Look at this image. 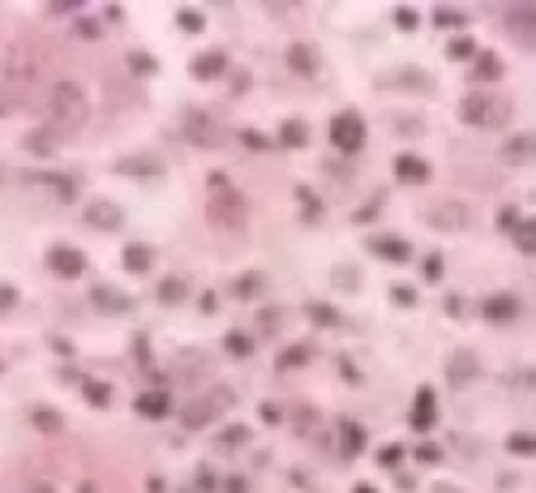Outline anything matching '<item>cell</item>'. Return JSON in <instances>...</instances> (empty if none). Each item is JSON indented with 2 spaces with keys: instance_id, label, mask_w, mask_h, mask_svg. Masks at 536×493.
<instances>
[{
  "instance_id": "484cf974",
  "label": "cell",
  "mask_w": 536,
  "mask_h": 493,
  "mask_svg": "<svg viewBox=\"0 0 536 493\" xmlns=\"http://www.w3.org/2000/svg\"><path fill=\"white\" fill-rule=\"evenodd\" d=\"M95 300H103V305H108V309H125V305H129V300H125V296H116V292H108V288H95Z\"/></svg>"
},
{
  "instance_id": "4fadbf2b",
  "label": "cell",
  "mask_w": 536,
  "mask_h": 493,
  "mask_svg": "<svg viewBox=\"0 0 536 493\" xmlns=\"http://www.w3.org/2000/svg\"><path fill=\"white\" fill-rule=\"evenodd\" d=\"M211 219L215 223H241V197H224V202H215Z\"/></svg>"
},
{
  "instance_id": "cb8c5ba5",
  "label": "cell",
  "mask_w": 536,
  "mask_h": 493,
  "mask_svg": "<svg viewBox=\"0 0 536 493\" xmlns=\"http://www.w3.org/2000/svg\"><path fill=\"white\" fill-rule=\"evenodd\" d=\"M120 167H125V172H147V181H150V176H159V172H163V167L155 164V159H125V164H120Z\"/></svg>"
},
{
  "instance_id": "52a82bcc",
  "label": "cell",
  "mask_w": 536,
  "mask_h": 493,
  "mask_svg": "<svg viewBox=\"0 0 536 493\" xmlns=\"http://www.w3.org/2000/svg\"><path fill=\"white\" fill-rule=\"evenodd\" d=\"M48 266L52 270H56V275H81V270H86V258H81L78 249H52L48 253Z\"/></svg>"
},
{
  "instance_id": "ee69618b",
  "label": "cell",
  "mask_w": 536,
  "mask_h": 493,
  "mask_svg": "<svg viewBox=\"0 0 536 493\" xmlns=\"http://www.w3.org/2000/svg\"><path fill=\"white\" fill-rule=\"evenodd\" d=\"M228 485V493H244V480H224Z\"/></svg>"
},
{
  "instance_id": "ffe728a7",
  "label": "cell",
  "mask_w": 536,
  "mask_h": 493,
  "mask_svg": "<svg viewBox=\"0 0 536 493\" xmlns=\"http://www.w3.org/2000/svg\"><path fill=\"white\" fill-rule=\"evenodd\" d=\"M536 155V137H515L506 142V159H532Z\"/></svg>"
},
{
  "instance_id": "bcb514c9",
  "label": "cell",
  "mask_w": 536,
  "mask_h": 493,
  "mask_svg": "<svg viewBox=\"0 0 536 493\" xmlns=\"http://www.w3.org/2000/svg\"><path fill=\"white\" fill-rule=\"evenodd\" d=\"M357 493H374V489H369V485H360V489Z\"/></svg>"
},
{
  "instance_id": "277c9868",
  "label": "cell",
  "mask_w": 536,
  "mask_h": 493,
  "mask_svg": "<svg viewBox=\"0 0 536 493\" xmlns=\"http://www.w3.org/2000/svg\"><path fill=\"white\" fill-rule=\"evenodd\" d=\"M185 133L194 137L197 147H224V129L215 125L211 116H197V112H189V116H185Z\"/></svg>"
},
{
  "instance_id": "30bf717a",
  "label": "cell",
  "mask_w": 536,
  "mask_h": 493,
  "mask_svg": "<svg viewBox=\"0 0 536 493\" xmlns=\"http://www.w3.org/2000/svg\"><path fill=\"white\" fill-rule=\"evenodd\" d=\"M133 408L142 412V416H150V421H159V416H168V394L163 391H147V394H138V403Z\"/></svg>"
},
{
  "instance_id": "7dc6e473",
  "label": "cell",
  "mask_w": 536,
  "mask_h": 493,
  "mask_svg": "<svg viewBox=\"0 0 536 493\" xmlns=\"http://www.w3.org/2000/svg\"><path fill=\"white\" fill-rule=\"evenodd\" d=\"M438 493H451V489H438Z\"/></svg>"
},
{
  "instance_id": "b9f144b4",
  "label": "cell",
  "mask_w": 536,
  "mask_h": 493,
  "mask_svg": "<svg viewBox=\"0 0 536 493\" xmlns=\"http://www.w3.org/2000/svg\"><path fill=\"white\" fill-rule=\"evenodd\" d=\"M438 270H442L438 258H429V262H425V275H429V280H438Z\"/></svg>"
},
{
  "instance_id": "5b68a950",
  "label": "cell",
  "mask_w": 536,
  "mask_h": 493,
  "mask_svg": "<svg viewBox=\"0 0 536 493\" xmlns=\"http://www.w3.org/2000/svg\"><path fill=\"white\" fill-rule=\"evenodd\" d=\"M498 108H506V103H498V99H464V120H472V125H498L502 120Z\"/></svg>"
},
{
  "instance_id": "5bb4252c",
  "label": "cell",
  "mask_w": 536,
  "mask_h": 493,
  "mask_svg": "<svg viewBox=\"0 0 536 493\" xmlns=\"http://www.w3.org/2000/svg\"><path fill=\"white\" fill-rule=\"evenodd\" d=\"M412 425H416V429H429V425H434V391H421V394H416V412H412Z\"/></svg>"
},
{
  "instance_id": "7bdbcfd3",
  "label": "cell",
  "mask_w": 536,
  "mask_h": 493,
  "mask_svg": "<svg viewBox=\"0 0 536 493\" xmlns=\"http://www.w3.org/2000/svg\"><path fill=\"white\" fill-rule=\"evenodd\" d=\"M382 463H399V446H387V450H382Z\"/></svg>"
},
{
  "instance_id": "e575fe53",
  "label": "cell",
  "mask_w": 536,
  "mask_h": 493,
  "mask_svg": "<svg viewBox=\"0 0 536 493\" xmlns=\"http://www.w3.org/2000/svg\"><path fill=\"white\" fill-rule=\"evenodd\" d=\"M309 313H313V322H322V327H330V322H335V313L326 309V305H309Z\"/></svg>"
},
{
  "instance_id": "f546056e",
  "label": "cell",
  "mask_w": 536,
  "mask_h": 493,
  "mask_svg": "<svg viewBox=\"0 0 536 493\" xmlns=\"http://www.w3.org/2000/svg\"><path fill=\"white\" fill-rule=\"evenodd\" d=\"M236 292H241V296H258L262 292V275H244V280L236 283Z\"/></svg>"
},
{
  "instance_id": "3957f363",
  "label": "cell",
  "mask_w": 536,
  "mask_h": 493,
  "mask_svg": "<svg viewBox=\"0 0 536 493\" xmlns=\"http://www.w3.org/2000/svg\"><path fill=\"white\" fill-rule=\"evenodd\" d=\"M232 399H236V394L219 386V391H215L211 399H202V403H189V412H185V425H189V429H197V425H206V421H215V412H219V408H228Z\"/></svg>"
},
{
  "instance_id": "6da1fadb",
  "label": "cell",
  "mask_w": 536,
  "mask_h": 493,
  "mask_svg": "<svg viewBox=\"0 0 536 493\" xmlns=\"http://www.w3.org/2000/svg\"><path fill=\"white\" fill-rule=\"evenodd\" d=\"M48 116H52V129H78L81 120H86V99L73 82H61L52 86V99H48Z\"/></svg>"
},
{
  "instance_id": "f35d334b",
  "label": "cell",
  "mask_w": 536,
  "mask_h": 493,
  "mask_svg": "<svg viewBox=\"0 0 536 493\" xmlns=\"http://www.w3.org/2000/svg\"><path fill=\"white\" fill-rule=\"evenodd\" d=\"M14 300H17L14 288H0V309H14Z\"/></svg>"
},
{
  "instance_id": "8fae6325",
  "label": "cell",
  "mask_w": 536,
  "mask_h": 493,
  "mask_svg": "<svg viewBox=\"0 0 536 493\" xmlns=\"http://www.w3.org/2000/svg\"><path fill=\"white\" fill-rule=\"evenodd\" d=\"M374 253L378 258H387V262H407V245L399 241V236H378Z\"/></svg>"
},
{
  "instance_id": "9a60e30c",
  "label": "cell",
  "mask_w": 536,
  "mask_h": 493,
  "mask_svg": "<svg viewBox=\"0 0 536 493\" xmlns=\"http://www.w3.org/2000/svg\"><path fill=\"white\" fill-rule=\"evenodd\" d=\"M279 142H283V147H305V142H309L305 120H283V129H279Z\"/></svg>"
},
{
  "instance_id": "8d00e7d4",
  "label": "cell",
  "mask_w": 536,
  "mask_h": 493,
  "mask_svg": "<svg viewBox=\"0 0 536 493\" xmlns=\"http://www.w3.org/2000/svg\"><path fill=\"white\" fill-rule=\"evenodd\" d=\"M180 26H185V31H202V17H197V14H180Z\"/></svg>"
},
{
  "instance_id": "7402d4cb",
  "label": "cell",
  "mask_w": 536,
  "mask_h": 493,
  "mask_svg": "<svg viewBox=\"0 0 536 493\" xmlns=\"http://www.w3.org/2000/svg\"><path fill=\"white\" fill-rule=\"evenodd\" d=\"M515 241H520L523 253H536V219H528V223H515Z\"/></svg>"
},
{
  "instance_id": "d590c367",
  "label": "cell",
  "mask_w": 536,
  "mask_h": 493,
  "mask_svg": "<svg viewBox=\"0 0 536 493\" xmlns=\"http://www.w3.org/2000/svg\"><path fill=\"white\" fill-rule=\"evenodd\" d=\"M129 65H133V69H142V73H150V69H155V61H150V56H142V52H138V56H129Z\"/></svg>"
},
{
  "instance_id": "60d3db41",
  "label": "cell",
  "mask_w": 536,
  "mask_h": 493,
  "mask_svg": "<svg viewBox=\"0 0 536 493\" xmlns=\"http://www.w3.org/2000/svg\"><path fill=\"white\" fill-rule=\"evenodd\" d=\"M395 22H399V26H416V14H412V9H399V14H395Z\"/></svg>"
},
{
  "instance_id": "d6986e66",
  "label": "cell",
  "mask_w": 536,
  "mask_h": 493,
  "mask_svg": "<svg viewBox=\"0 0 536 493\" xmlns=\"http://www.w3.org/2000/svg\"><path fill=\"white\" fill-rule=\"evenodd\" d=\"M150 262H155V258H150L147 245H129V249H125V266H129V270H150Z\"/></svg>"
},
{
  "instance_id": "1f68e13d",
  "label": "cell",
  "mask_w": 536,
  "mask_h": 493,
  "mask_svg": "<svg viewBox=\"0 0 536 493\" xmlns=\"http://www.w3.org/2000/svg\"><path fill=\"white\" fill-rule=\"evenodd\" d=\"M86 399H91V403H108L112 391H108V386H99V382H91V386H86Z\"/></svg>"
},
{
  "instance_id": "4316f807",
  "label": "cell",
  "mask_w": 536,
  "mask_h": 493,
  "mask_svg": "<svg viewBox=\"0 0 536 493\" xmlns=\"http://www.w3.org/2000/svg\"><path fill=\"white\" fill-rule=\"evenodd\" d=\"M511 450H520V455H536V438H528V433H511Z\"/></svg>"
},
{
  "instance_id": "ac0fdd59",
  "label": "cell",
  "mask_w": 536,
  "mask_h": 493,
  "mask_svg": "<svg viewBox=\"0 0 536 493\" xmlns=\"http://www.w3.org/2000/svg\"><path fill=\"white\" fill-rule=\"evenodd\" d=\"M472 374H476V361H472L468 352H455L451 356V382H468Z\"/></svg>"
},
{
  "instance_id": "83f0119b",
  "label": "cell",
  "mask_w": 536,
  "mask_h": 493,
  "mask_svg": "<svg viewBox=\"0 0 536 493\" xmlns=\"http://www.w3.org/2000/svg\"><path fill=\"white\" fill-rule=\"evenodd\" d=\"M219 442H224V446L249 442V429H241V425H232V429H224V433H219Z\"/></svg>"
},
{
  "instance_id": "44dd1931",
  "label": "cell",
  "mask_w": 536,
  "mask_h": 493,
  "mask_svg": "<svg viewBox=\"0 0 536 493\" xmlns=\"http://www.w3.org/2000/svg\"><path fill=\"white\" fill-rule=\"evenodd\" d=\"M31 421H34V429H43V433H56V429L65 425V421H61V416H56L52 408H34Z\"/></svg>"
},
{
  "instance_id": "f6af8a7d",
  "label": "cell",
  "mask_w": 536,
  "mask_h": 493,
  "mask_svg": "<svg viewBox=\"0 0 536 493\" xmlns=\"http://www.w3.org/2000/svg\"><path fill=\"white\" fill-rule=\"evenodd\" d=\"M31 493H52L48 485H43V480H39V485H31Z\"/></svg>"
},
{
  "instance_id": "4dcf8cb0",
  "label": "cell",
  "mask_w": 536,
  "mask_h": 493,
  "mask_svg": "<svg viewBox=\"0 0 536 493\" xmlns=\"http://www.w3.org/2000/svg\"><path fill=\"white\" fill-rule=\"evenodd\" d=\"M301 361H309V347H292V352H283V356H279L283 369H292V365H301Z\"/></svg>"
},
{
  "instance_id": "8992f818",
  "label": "cell",
  "mask_w": 536,
  "mask_h": 493,
  "mask_svg": "<svg viewBox=\"0 0 536 493\" xmlns=\"http://www.w3.org/2000/svg\"><path fill=\"white\" fill-rule=\"evenodd\" d=\"M429 223H434V228H468V211H464L459 202H438V206L429 211Z\"/></svg>"
},
{
  "instance_id": "f1b7e54d",
  "label": "cell",
  "mask_w": 536,
  "mask_h": 493,
  "mask_svg": "<svg viewBox=\"0 0 536 493\" xmlns=\"http://www.w3.org/2000/svg\"><path fill=\"white\" fill-rule=\"evenodd\" d=\"M180 296H185V283H180V280L159 283V300H180Z\"/></svg>"
},
{
  "instance_id": "2e32d148",
  "label": "cell",
  "mask_w": 536,
  "mask_h": 493,
  "mask_svg": "<svg viewBox=\"0 0 536 493\" xmlns=\"http://www.w3.org/2000/svg\"><path fill=\"white\" fill-rule=\"evenodd\" d=\"M26 150H34V155H52V150H56V129L26 133Z\"/></svg>"
},
{
  "instance_id": "7a4b0ae2",
  "label": "cell",
  "mask_w": 536,
  "mask_h": 493,
  "mask_svg": "<svg viewBox=\"0 0 536 493\" xmlns=\"http://www.w3.org/2000/svg\"><path fill=\"white\" fill-rule=\"evenodd\" d=\"M330 137H335L340 150H360V142H365V120H360L357 112L335 116V120H330Z\"/></svg>"
},
{
  "instance_id": "9c48e42d",
  "label": "cell",
  "mask_w": 536,
  "mask_h": 493,
  "mask_svg": "<svg viewBox=\"0 0 536 493\" xmlns=\"http://www.w3.org/2000/svg\"><path fill=\"white\" fill-rule=\"evenodd\" d=\"M395 172H399V176H404V181H429V164H425V159H416V155H399V159H395Z\"/></svg>"
},
{
  "instance_id": "74e56055",
  "label": "cell",
  "mask_w": 536,
  "mask_h": 493,
  "mask_svg": "<svg viewBox=\"0 0 536 493\" xmlns=\"http://www.w3.org/2000/svg\"><path fill=\"white\" fill-rule=\"evenodd\" d=\"M197 489H202V493H211V489H215V477H211V472H206V468L197 472Z\"/></svg>"
},
{
  "instance_id": "7c38bea8",
  "label": "cell",
  "mask_w": 536,
  "mask_h": 493,
  "mask_svg": "<svg viewBox=\"0 0 536 493\" xmlns=\"http://www.w3.org/2000/svg\"><path fill=\"white\" fill-rule=\"evenodd\" d=\"M224 69H228V56H224V52H206V56H197V61H194L197 78H219Z\"/></svg>"
},
{
  "instance_id": "ba28073f",
  "label": "cell",
  "mask_w": 536,
  "mask_h": 493,
  "mask_svg": "<svg viewBox=\"0 0 536 493\" xmlns=\"http://www.w3.org/2000/svg\"><path fill=\"white\" fill-rule=\"evenodd\" d=\"M86 219H91V228H108V232H112V228H120V219H125V214L116 211L112 202H95Z\"/></svg>"
},
{
  "instance_id": "d6a6232c",
  "label": "cell",
  "mask_w": 536,
  "mask_h": 493,
  "mask_svg": "<svg viewBox=\"0 0 536 493\" xmlns=\"http://www.w3.org/2000/svg\"><path fill=\"white\" fill-rule=\"evenodd\" d=\"M476 78H498V61H493V56H481V65H476Z\"/></svg>"
},
{
  "instance_id": "603a6c76",
  "label": "cell",
  "mask_w": 536,
  "mask_h": 493,
  "mask_svg": "<svg viewBox=\"0 0 536 493\" xmlns=\"http://www.w3.org/2000/svg\"><path fill=\"white\" fill-rule=\"evenodd\" d=\"M485 313L489 318H511V313H515V300H511V296H489Z\"/></svg>"
},
{
  "instance_id": "836d02e7",
  "label": "cell",
  "mask_w": 536,
  "mask_h": 493,
  "mask_svg": "<svg viewBox=\"0 0 536 493\" xmlns=\"http://www.w3.org/2000/svg\"><path fill=\"white\" fill-rule=\"evenodd\" d=\"M296 197H301V206H305V214H309V219H318V197L309 194V189H301Z\"/></svg>"
},
{
  "instance_id": "e0dca14e",
  "label": "cell",
  "mask_w": 536,
  "mask_h": 493,
  "mask_svg": "<svg viewBox=\"0 0 536 493\" xmlns=\"http://www.w3.org/2000/svg\"><path fill=\"white\" fill-rule=\"evenodd\" d=\"M288 65H292L296 73H305V78H309L318 61H313V52H309V48H301V43H296V48H288Z\"/></svg>"
},
{
  "instance_id": "d4e9b609",
  "label": "cell",
  "mask_w": 536,
  "mask_h": 493,
  "mask_svg": "<svg viewBox=\"0 0 536 493\" xmlns=\"http://www.w3.org/2000/svg\"><path fill=\"white\" fill-rule=\"evenodd\" d=\"M224 347H228L232 356H249V352H254V347H249V339H244V335H236V330H232L228 339H224Z\"/></svg>"
},
{
  "instance_id": "ab89813d",
  "label": "cell",
  "mask_w": 536,
  "mask_h": 493,
  "mask_svg": "<svg viewBox=\"0 0 536 493\" xmlns=\"http://www.w3.org/2000/svg\"><path fill=\"white\" fill-rule=\"evenodd\" d=\"M459 22H464V14H442L438 9V26H459Z\"/></svg>"
}]
</instances>
